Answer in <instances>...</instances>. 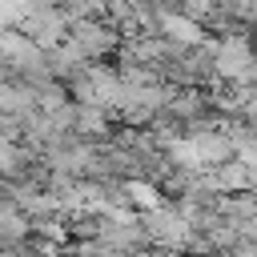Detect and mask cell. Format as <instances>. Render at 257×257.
<instances>
[{"instance_id":"obj_1","label":"cell","mask_w":257,"mask_h":257,"mask_svg":"<svg viewBox=\"0 0 257 257\" xmlns=\"http://www.w3.org/2000/svg\"><path fill=\"white\" fill-rule=\"evenodd\" d=\"M213 64H217V80H225L233 88H253L257 84V48L241 32H229V36L213 40Z\"/></svg>"},{"instance_id":"obj_2","label":"cell","mask_w":257,"mask_h":257,"mask_svg":"<svg viewBox=\"0 0 257 257\" xmlns=\"http://www.w3.org/2000/svg\"><path fill=\"white\" fill-rule=\"evenodd\" d=\"M72 32H68V40L76 44V52L84 56V60H96V56H104V52H112L116 48V32L112 28H104V24H96V20H72L68 24Z\"/></svg>"},{"instance_id":"obj_3","label":"cell","mask_w":257,"mask_h":257,"mask_svg":"<svg viewBox=\"0 0 257 257\" xmlns=\"http://www.w3.org/2000/svg\"><path fill=\"white\" fill-rule=\"evenodd\" d=\"M157 32H161L169 44H177V48H193V44L205 40V24L193 20V16H185V12H177V8H173V12H161Z\"/></svg>"},{"instance_id":"obj_4","label":"cell","mask_w":257,"mask_h":257,"mask_svg":"<svg viewBox=\"0 0 257 257\" xmlns=\"http://www.w3.org/2000/svg\"><path fill=\"white\" fill-rule=\"evenodd\" d=\"M28 229H32V221L16 205H0V241H20Z\"/></svg>"},{"instance_id":"obj_5","label":"cell","mask_w":257,"mask_h":257,"mask_svg":"<svg viewBox=\"0 0 257 257\" xmlns=\"http://www.w3.org/2000/svg\"><path fill=\"white\" fill-rule=\"evenodd\" d=\"M28 161H32V157H28L20 145H12V141H0V177H24Z\"/></svg>"},{"instance_id":"obj_6","label":"cell","mask_w":257,"mask_h":257,"mask_svg":"<svg viewBox=\"0 0 257 257\" xmlns=\"http://www.w3.org/2000/svg\"><path fill=\"white\" fill-rule=\"evenodd\" d=\"M128 193H133V201H137L141 209H157V205H161V193H157L153 185H145V181H133Z\"/></svg>"},{"instance_id":"obj_7","label":"cell","mask_w":257,"mask_h":257,"mask_svg":"<svg viewBox=\"0 0 257 257\" xmlns=\"http://www.w3.org/2000/svg\"><path fill=\"white\" fill-rule=\"evenodd\" d=\"M137 257H149V253H137Z\"/></svg>"}]
</instances>
